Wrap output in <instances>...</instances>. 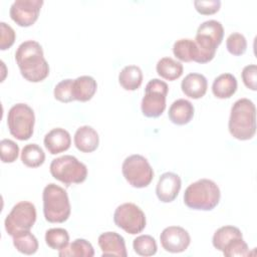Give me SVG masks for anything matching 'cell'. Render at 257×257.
<instances>
[{
  "label": "cell",
  "instance_id": "obj_30",
  "mask_svg": "<svg viewBox=\"0 0 257 257\" xmlns=\"http://www.w3.org/2000/svg\"><path fill=\"white\" fill-rule=\"evenodd\" d=\"M133 247L140 256H153L157 253L158 246L154 237L151 235H140L134 239Z\"/></svg>",
  "mask_w": 257,
  "mask_h": 257
},
{
  "label": "cell",
  "instance_id": "obj_4",
  "mask_svg": "<svg viewBox=\"0 0 257 257\" xmlns=\"http://www.w3.org/2000/svg\"><path fill=\"white\" fill-rule=\"evenodd\" d=\"M223 36L224 28L221 22L207 20L200 24L194 40L199 51L198 63L210 62L215 57L217 48L222 43Z\"/></svg>",
  "mask_w": 257,
  "mask_h": 257
},
{
  "label": "cell",
  "instance_id": "obj_29",
  "mask_svg": "<svg viewBox=\"0 0 257 257\" xmlns=\"http://www.w3.org/2000/svg\"><path fill=\"white\" fill-rule=\"evenodd\" d=\"M45 242L53 250H62L69 244L68 232L63 228H51L45 233Z\"/></svg>",
  "mask_w": 257,
  "mask_h": 257
},
{
  "label": "cell",
  "instance_id": "obj_21",
  "mask_svg": "<svg viewBox=\"0 0 257 257\" xmlns=\"http://www.w3.org/2000/svg\"><path fill=\"white\" fill-rule=\"evenodd\" d=\"M237 90V79L231 73H222L217 76L212 84L213 94L220 99L231 97Z\"/></svg>",
  "mask_w": 257,
  "mask_h": 257
},
{
  "label": "cell",
  "instance_id": "obj_1",
  "mask_svg": "<svg viewBox=\"0 0 257 257\" xmlns=\"http://www.w3.org/2000/svg\"><path fill=\"white\" fill-rule=\"evenodd\" d=\"M15 60L21 75L30 82L42 81L49 74V65L44 58L42 46L37 41L22 42L15 52Z\"/></svg>",
  "mask_w": 257,
  "mask_h": 257
},
{
  "label": "cell",
  "instance_id": "obj_27",
  "mask_svg": "<svg viewBox=\"0 0 257 257\" xmlns=\"http://www.w3.org/2000/svg\"><path fill=\"white\" fill-rule=\"evenodd\" d=\"M21 161L29 168H38L45 161L43 150L36 144H28L21 151Z\"/></svg>",
  "mask_w": 257,
  "mask_h": 257
},
{
  "label": "cell",
  "instance_id": "obj_16",
  "mask_svg": "<svg viewBox=\"0 0 257 257\" xmlns=\"http://www.w3.org/2000/svg\"><path fill=\"white\" fill-rule=\"evenodd\" d=\"M43 144L45 149L51 155H56L65 152L70 148L71 138L66 130L55 127L45 135Z\"/></svg>",
  "mask_w": 257,
  "mask_h": 257
},
{
  "label": "cell",
  "instance_id": "obj_26",
  "mask_svg": "<svg viewBox=\"0 0 257 257\" xmlns=\"http://www.w3.org/2000/svg\"><path fill=\"white\" fill-rule=\"evenodd\" d=\"M239 237H243L239 228L235 226H223L214 233L212 243L217 250L223 251L228 243Z\"/></svg>",
  "mask_w": 257,
  "mask_h": 257
},
{
  "label": "cell",
  "instance_id": "obj_3",
  "mask_svg": "<svg viewBox=\"0 0 257 257\" xmlns=\"http://www.w3.org/2000/svg\"><path fill=\"white\" fill-rule=\"evenodd\" d=\"M218 185L209 179L198 180L187 187L184 193L185 205L193 210L211 211L220 201Z\"/></svg>",
  "mask_w": 257,
  "mask_h": 257
},
{
  "label": "cell",
  "instance_id": "obj_31",
  "mask_svg": "<svg viewBox=\"0 0 257 257\" xmlns=\"http://www.w3.org/2000/svg\"><path fill=\"white\" fill-rule=\"evenodd\" d=\"M226 47L229 53L235 56H240L247 49V40L245 36L239 32L231 33L226 40Z\"/></svg>",
  "mask_w": 257,
  "mask_h": 257
},
{
  "label": "cell",
  "instance_id": "obj_2",
  "mask_svg": "<svg viewBox=\"0 0 257 257\" xmlns=\"http://www.w3.org/2000/svg\"><path fill=\"white\" fill-rule=\"evenodd\" d=\"M228 128L240 141L251 140L256 133V107L252 100L240 98L231 107Z\"/></svg>",
  "mask_w": 257,
  "mask_h": 257
},
{
  "label": "cell",
  "instance_id": "obj_15",
  "mask_svg": "<svg viewBox=\"0 0 257 257\" xmlns=\"http://www.w3.org/2000/svg\"><path fill=\"white\" fill-rule=\"evenodd\" d=\"M97 241L102 252V256H127L124 239L118 233L104 232L98 236Z\"/></svg>",
  "mask_w": 257,
  "mask_h": 257
},
{
  "label": "cell",
  "instance_id": "obj_11",
  "mask_svg": "<svg viewBox=\"0 0 257 257\" xmlns=\"http://www.w3.org/2000/svg\"><path fill=\"white\" fill-rule=\"evenodd\" d=\"M113 221L118 228L132 235L141 233L147 224L145 213L134 203L119 205L113 213Z\"/></svg>",
  "mask_w": 257,
  "mask_h": 257
},
{
  "label": "cell",
  "instance_id": "obj_22",
  "mask_svg": "<svg viewBox=\"0 0 257 257\" xmlns=\"http://www.w3.org/2000/svg\"><path fill=\"white\" fill-rule=\"evenodd\" d=\"M174 55L184 62H197L199 51L197 45L193 39L182 38L177 40L173 45Z\"/></svg>",
  "mask_w": 257,
  "mask_h": 257
},
{
  "label": "cell",
  "instance_id": "obj_14",
  "mask_svg": "<svg viewBox=\"0 0 257 257\" xmlns=\"http://www.w3.org/2000/svg\"><path fill=\"white\" fill-rule=\"evenodd\" d=\"M181 178L172 172L164 173L157 184L156 194L158 199L163 203L173 202L181 190Z\"/></svg>",
  "mask_w": 257,
  "mask_h": 257
},
{
  "label": "cell",
  "instance_id": "obj_10",
  "mask_svg": "<svg viewBox=\"0 0 257 257\" xmlns=\"http://www.w3.org/2000/svg\"><path fill=\"white\" fill-rule=\"evenodd\" d=\"M36 221L35 206L28 201L18 202L13 206L4 221L5 230L11 237L19 231L30 230Z\"/></svg>",
  "mask_w": 257,
  "mask_h": 257
},
{
  "label": "cell",
  "instance_id": "obj_8",
  "mask_svg": "<svg viewBox=\"0 0 257 257\" xmlns=\"http://www.w3.org/2000/svg\"><path fill=\"white\" fill-rule=\"evenodd\" d=\"M169 91L168 84L158 78L151 79L145 89L142 99V112L147 117H159L166 109V98Z\"/></svg>",
  "mask_w": 257,
  "mask_h": 257
},
{
  "label": "cell",
  "instance_id": "obj_13",
  "mask_svg": "<svg viewBox=\"0 0 257 257\" xmlns=\"http://www.w3.org/2000/svg\"><path fill=\"white\" fill-rule=\"evenodd\" d=\"M162 247L171 253H181L187 250L191 243V237L187 230L180 226L165 228L160 236Z\"/></svg>",
  "mask_w": 257,
  "mask_h": 257
},
{
  "label": "cell",
  "instance_id": "obj_9",
  "mask_svg": "<svg viewBox=\"0 0 257 257\" xmlns=\"http://www.w3.org/2000/svg\"><path fill=\"white\" fill-rule=\"evenodd\" d=\"M121 172L125 181L134 188L148 187L154 178V171L148 160L141 155H132L124 159Z\"/></svg>",
  "mask_w": 257,
  "mask_h": 257
},
{
  "label": "cell",
  "instance_id": "obj_7",
  "mask_svg": "<svg viewBox=\"0 0 257 257\" xmlns=\"http://www.w3.org/2000/svg\"><path fill=\"white\" fill-rule=\"evenodd\" d=\"M35 115L26 103H16L8 111L7 125L9 133L19 141H27L33 135Z\"/></svg>",
  "mask_w": 257,
  "mask_h": 257
},
{
  "label": "cell",
  "instance_id": "obj_36",
  "mask_svg": "<svg viewBox=\"0 0 257 257\" xmlns=\"http://www.w3.org/2000/svg\"><path fill=\"white\" fill-rule=\"evenodd\" d=\"M194 6L197 12L202 15H211L220 10L221 1L219 0H196Z\"/></svg>",
  "mask_w": 257,
  "mask_h": 257
},
{
  "label": "cell",
  "instance_id": "obj_20",
  "mask_svg": "<svg viewBox=\"0 0 257 257\" xmlns=\"http://www.w3.org/2000/svg\"><path fill=\"white\" fill-rule=\"evenodd\" d=\"M97 89L96 80L89 75H82L73 79L72 94L74 100L88 101L95 94Z\"/></svg>",
  "mask_w": 257,
  "mask_h": 257
},
{
  "label": "cell",
  "instance_id": "obj_34",
  "mask_svg": "<svg viewBox=\"0 0 257 257\" xmlns=\"http://www.w3.org/2000/svg\"><path fill=\"white\" fill-rule=\"evenodd\" d=\"M72 79H63L59 81L55 87H54V97L55 99L61 101V102H70L74 100L73 94H72Z\"/></svg>",
  "mask_w": 257,
  "mask_h": 257
},
{
  "label": "cell",
  "instance_id": "obj_19",
  "mask_svg": "<svg viewBox=\"0 0 257 257\" xmlns=\"http://www.w3.org/2000/svg\"><path fill=\"white\" fill-rule=\"evenodd\" d=\"M195 108L191 101L185 98H179L171 104L168 115L173 123L184 125L192 120Z\"/></svg>",
  "mask_w": 257,
  "mask_h": 257
},
{
  "label": "cell",
  "instance_id": "obj_12",
  "mask_svg": "<svg viewBox=\"0 0 257 257\" xmlns=\"http://www.w3.org/2000/svg\"><path fill=\"white\" fill-rule=\"evenodd\" d=\"M42 0H16L10 6L11 19L21 27L31 26L38 19Z\"/></svg>",
  "mask_w": 257,
  "mask_h": 257
},
{
  "label": "cell",
  "instance_id": "obj_28",
  "mask_svg": "<svg viewBox=\"0 0 257 257\" xmlns=\"http://www.w3.org/2000/svg\"><path fill=\"white\" fill-rule=\"evenodd\" d=\"M60 257L76 256V257H92L94 250L92 245L85 239H75L69 246L58 252Z\"/></svg>",
  "mask_w": 257,
  "mask_h": 257
},
{
  "label": "cell",
  "instance_id": "obj_33",
  "mask_svg": "<svg viewBox=\"0 0 257 257\" xmlns=\"http://www.w3.org/2000/svg\"><path fill=\"white\" fill-rule=\"evenodd\" d=\"M223 254L226 257H235V256H248L249 248L243 237L236 238L228 243L223 249Z\"/></svg>",
  "mask_w": 257,
  "mask_h": 257
},
{
  "label": "cell",
  "instance_id": "obj_25",
  "mask_svg": "<svg viewBox=\"0 0 257 257\" xmlns=\"http://www.w3.org/2000/svg\"><path fill=\"white\" fill-rule=\"evenodd\" d=\"M183 64L171 57L161 58L156 66L158 74L164 79L173 81L183 74Z\"/></svg>",
  "mask_w": 257,
  "mask_h": 257
},
{
  "label": "cell",
  "instance_id": "obj_32",
  "mask_svg": "<svg viewBox=\"0 0 257 257\" xmlns=\"http://www.w3.org/2000/svg\"><path fill=\"white\" fill-rule=\"evenodd\" d=\"M0 155L3 163H13L19 155L18 145L9 139H3L0 142Z\"/></svg>",
  "mask_w": 257,
  "mask_h": 257
},
{
  "label": "cell",
  "instance_id": "obj_24",
  "mask_svg": "<svg viewBox=\"0 0 257 257\" xmlns=\"http://www.w3.org/2000/svg\"><path fill=\"white\" fill-rule=\"evenodd\" d=\"M12 238L14 247L22 254L32 255L38 250V241L29 230L19 231Z\"/></svg>",
  "mask_w": 257,
  "mask_h": 257
},
{
  "label": "cell",
  "instance_id": "obj_17",
  "mask_svg": "<svg viewBox=\"0 0 257 257\" xmlns=\"http://www.w3.org/2000/svg\"><path fill=\"white\" fill-rule=\"evenodd\" d=\"M181 88L185 95L198 99L205 95L208 88V81L203 74L192 72L187 74L182 80Z\"/></svg>",
  "mask_w": 257,
  "mask_h": 257
},
{
  "label": "cell",
  "instance_id": "obj_18",
  "mask_svg": "<svg viewBox=\"0 0 257 257\" xmlns=\"http://www.w3.org/2000/svg\"><path fill=\"white\" fill-rule=\"evenodd\" d=\"M99 144L97 132L89 125L79 126L74 134V145L82 153L94 152Z\"/></svg>",
  "mask_w": 257,
  "mask_h": 257
},
{
  "label": "cell",
  "instance_id": "obj_23",
  "mask_svg": "<svg viewBox=\"0 0 257 257\" xmlns=\"http://www.w3.org/2000/svg\"><path fill=\"white\" fill-rule=\"evenodd\" d=\"M118 82L125 90H136L143 82L142 69L137 65L124 66L118 74Z\"/></svg>",
  "mask_w": 257,
  "mask_h": 257
},
{
  "label": "cell",
  "instance_id": "obj_37",
  "mask_svg": "<svg viewBox=\"0 0 257 257\" xmlns=\"http://www.w3.org/2000/svg\"><path fill=\"white\" fill-rule=\"evenodd\" d=\"M242 80L246 87L251 90L257 89V66L256 64H249L242 70Z\"/></svg>",
  "mask_w": 257,
  "mask_h": 257
},
{
  "label": "cell",
  "instance_id": "obj_35",
  "mask_svg": "<svg viewBox=\"0 0 257 257\" xmlns=\"http://www.w3.org/2000/svg\"><path fill=\"white\" fill-rule=\"evenodd\" d=\"M0 30H1L0 49L6 50L14 44L16 34L14 29L10 25L6 24L5 22H0Z\"/></svg>",
  "mask_w": 257,
  "mask_h": 257
},
{
  "label": "cell",
  "instance_id": "obj_6",
  "mask_svg": "<svg viewBox=\"0 0 257 257\" xmlns=\"http://www.w3.org/2000/svg\"><path fill=\"white\" fill-rule=\"evenodd\" d=\"M49 171L54 179L67 187L72 184H80L87 177L86 166L70 155H64L52 160Z\"/></svg>",
  "mask_w": 257,
  "mask_h": 257
},
{
  "label": "cell",
  "instance_id": "obj_5",
  "mask_svg": "<svg viewBox=\"0 0 257 257\" xmlns=\"http://www.w3.org/2000/svg\"><path fill=\"white\" fill-rule=\"evenodd\" d=\"M43 214L49 223H63L70 215V203L66 191L60 186L50 183L42 193Z\"/></svg>",
  "mask_w": 257,
  "mask_h": 257
}]
</instances>
